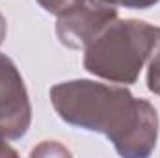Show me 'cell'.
I'll return each mask as SVG.
<instances>
[{"label": "cell", "mask_w": 160, "mask_h": 158, "mask_svg": "<svg viewBox=\"0 0 160 158\" xmlns=\"http://www.w3.org/2000/svg\"><path fill=\"white\" fill-rule=\"evenodd\" d=\"M58 117L73 126L104 134L125 158L149 156L158 140V112L125 86L95 80H67L50 87Z\"/></svg>", "instance_id": "obj_1"}, {"label": "cell", "mask_w": 160, "mask_h": 158, "mask_svg": "<svg viewBox=\"0 0 160 158\" xmlns=\"http://www.w3.org/2000/svg\"><path fill=\"white\" fill-rule=\"evenodd\" d=\"M160 60V26L116 19L84 48V69L112 84H134L142 69Z\"/></svg>", "instance_id": "obj_2"}, {"label": "cell", "mask_w": 160, "mask_h": 158, "mask_svg": "<svg viewBox=\"0 0 160 158\" xmlns=\"http://www.w3.org/2000/svg\"><path fill=\"white\" fill-rule=\"evenodd\" d=\"M116 19V6H110L104 0H77L71 7L58 15L56 36L63 47L84 50Z\"/></svg>", "instance_id": "obj_3"}, {"label": "cell", "mask_w": 160, "mask_h": 158, "mask_svg": "<svg viewBox=\"0 0 160 158\" xmlns=\"http://www.w3.org/2000/svg\"><path fill=\"white\" fill-rule=\"evenodd\" d=\"M32 123V104L17 65L0 54V134L21 140Z\"/></svg>", "instance_id": "obj_4"}, {"label": "cell", "mask_w": 160, "mask_h": 158, "mask_svg": "<svg viewBox=\"0 0 160 158\" xmlns=\"http://www.w3.org/2000/svg\"><path fill=\"white\" fill-rule=\"evenodd\" d=\"M69 156L71 153L65 149V147H62L58 141H41L39 147H36L32 153H30V156Z\"/></svg>", "instance_id": "obj_5"}, {"label": "cell", "mask_w": 160, "mask_h": 158, "mask_svg": "<svg viewBox=\"0 0 160 158\" xmlns=\"http://www.w3.org/2000/svg\"><path fill=\"white\" fill-rule=\"evenodd\" d=\"M104 2L116 7H127V9H149L157 6L160 0H104Z\"/></svg>", "instance_id": "obj_6"}, {"label": "cell", "mask_w": 160, "mask_h": 158, "mask_svg": "<svg viewBox=\"0 0 160 158\" xmlns=\"http://www.w3.org/2000/svg\"><path fill=\"white\" fill-rule=\"evenodd\" d=\"M75 2L77 0H38V4H39L45 11H48V13H52L56 17L60 13H63L67 7H71Z\"/></svg>", "instance_id": "obj_7"}, {"label": "cell", "mask_w": 160, "mask_h": 158, "mask_svg": "<svg viewBox=\"0 0 160 158\" xmlns=\"http://www.w3.org/2000/svg\"><path fill=\"white\" fill-rule=\"evenodd\" d=\"M147 87L151 93L160 95V60L149 63V71H147Z\"/></svg>", "instance_id": "obj_8"}, {"label": "cell", "mask_w": 160, "mask_h": 158, "mask_svg": "<svg viewBox=\"0 0 160 158\" xmlns=\"http://www.w3.org/2000/svg\"><path fill=\"white\" fill-rule=\"evenodd\" d=\"M6 140L8 138L4 134H0V156H17V151L13 147H9Z\"/></svg>", "instance_id": "obj_9"}, {"label": "cell", "mask_w": 160, "mask_h": 158, "mask_svg": "<svg viewBox=\"0 0 160 158\" xmlns=\"http://www.w3.org/2000/svg\"><path fill=\"white\" fill-rule=\"evenodd\" d=\"M6 32H8V22H6V17L0 13V45L6 39Z\"/></svg>", "instance_id": "obj_10"}]
</instances>
